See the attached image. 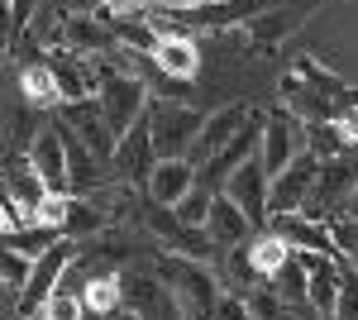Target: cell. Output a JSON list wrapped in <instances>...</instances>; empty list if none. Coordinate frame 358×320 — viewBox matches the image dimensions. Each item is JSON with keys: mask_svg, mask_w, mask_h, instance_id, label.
I'll return each instance as SVG.
<instances>
[{"mask_svg": "<svg viewBox=\"0 0 358 320\" xmlns=\"http://www.w3.org/2000/svg\"><path fill=\"white\" fill-rule=\"evenodd\" d=\"M158 277L167 282V292H172V301H177V311H182V320H215V311H220V277L210 272V263H196V258H182V253H167V258H158V267H153Z\"/></svg>", "mask_w": 358, "mask_h": 320, "instance_id": "cell-1", "label": "cell"}, {"mask_svg": "<svg viewBox=\"0 0 358 320\" xmlns=\"http://www.w3.org/2000/svg\"><path fill=\"white\" fill-rule=\"evenodd\" d=\"M96 101H101V115H106L110 134L124 139V134L148 115V86H143V77L115 72L110 62L101 57V91H96Z\"/></svg>", "mask_w": 358, "mask_h": 320, "instance_id": "cell-2", "label": "cell"}, {"mask_svg": "<svg viewBox=\"0 0 358 320\" xmlns=\"http://www.w3.org/2000/svg\"><path fill=\"white\" fill-rule=\"evenodd\" d=\"M143 120H148V139H153L158 158H192V144L206 125V115L182 101H153Z\"/></svg>", "mask_w": 358, "mask_h": 320, "instance_id": "cell-3", "label": "cell"}, {"mask_svg": "<svg viewBox=\"0 0 358 320\" xmlns=\"http://www.w3.org/2000/svg\"><path fill=\"white\" fill-rule=\"evenodd\" d=\"M306 153V125L296 115H263V144H258V162H263V172L277 177V172H287L292 162Z\"/></svg>", "mask_w": 358, "mask_h": 320, "instance_id": "cell-4", "label": "cell"}, {"mask_svg": "<svg viewBox=\"0 0 358 320\" xmlns=\"http://www.w3.org/2000/svg\"><path fill=\"white\" fill-rule=\"evenodd\" d=\"M354 187H358V162L325 158L320 182H315V191H310V201L301 206V215H306V220L330 225V220H339V211H344V201H349V191H354Z\"/></svg>", "mask_w": 358, "mask_h": 320, "instance_id": "cell-5", "label": "cell"}, {"mask_svg": "<svg viewBox=\"0 0 358 320\" xmlns=\"http://www.w3.org/2000/svg\"><path fill=\"white\" fill-rule=\"evenodd\" d=\"M57 77V91H62V106H77V101H96L101 91V57L72 53V48H48L43 57Z\"/></svg>", "mask_w": 358, "mask_h": 320, "instance_id": "cell-6", "label": "cell"}, {"mask_svg": "<svg viewBox=\"0 0 358 320\" xmlns=\"http://www.w3.org/2000/svg\"><path fill=\"white\" fill-rule=\"evenodd\" d=\"M320 167H325V158H315V153L306 148L287 172H277V177H273V187H268V211H273V215H296L306 201H310L315 182H320Z\"/></svg>", "mask_w": 358, "mask_h": 320, "instance_id": "cell-7", "label": "cell"}, {"mask_svg": "<svg viewBox=\"0 0 358 320\" xmlns=\"http://www.w3.org/2000/svg\"><path fill=\"white\" fill-rule=\"evenodd\" d=\"M72 258H77V244L72 239H57L38 263H34V272H29V287L20 292V311L15 316H34V311H43V301L62 287V277H67V267H72Z\"/></svg>", "mask_w": 358, "mask_h": 320, "instance_id": "cell-8", "label": "cell"}, {"mask_svg": "<svg viewBox=\"0 0 358 320\" xmlns=\"http://www.w3.org/2000/svg\"><path fill=\"white\" fill-rule=\"evenodd\" d=\"M5 191H10V206L20 215V225H43V211H48L53 191L43 187V177L29 167V153L5 162Z\"/></svg>", "mask_w": 358, "mask_h": 320, "instance_id": "cell-9", "label": "cell"}, {"mask_svg": "<svg viewBox=\"0 0 358 320\" xmlns=\"http://www.w3.org/2000/svg\"><path fill=\"white\" fill-rule=\"evenodd\" d=\"M268 187H273V177L263 172V162L248 158L244 167H234V172H229V182H224L220 191L248 215V220H253V225H258V230H263V225L273 220V211H268Z\"/></svg>", "mask_w": 358, "mask_h": 320, "instance_id": "cell-10", "label": "cell"}, {"mask_svg": "<svg viewBox=\"0 0 358 320\" xmlns=\"http://www.w3.org/2000/svg\"><path fill=\"white\" fill-rule=\"evenodd\" d=\"M153 162H158V153H153V139H148V120H138L134 130L115 144V153H110V182L143 187V182H148V172H153Z\"/></svg>", "mask_w": 358, "mask_h": 320, "instance_id": "cell-11", "label": "cell"}, {"mask_svg": "<svg viewBox=\"0 0 358 320\" xmlns=\"http://www.w3.org/2000/svg\"><path fill=\"white\" fill-rule=\"evenodd\" d=\"M29 167L43 177V187L53 196H72V177H67V144H62V130L48 125V130L34 134L29 144Z\"/></svg>", "mask_w": 358, "mask_h": 320, "instance_id": "cell-12", "label": "cell"}, {"mask_svg": "<svg viewBox=\"0 0 358 320\" xmlns=\"http://www.w3.org/2000/svg\"><path fill=\"white\" fill-rule=\"evenodd\" d=\"M201 177H196V162L192 158H158L153 162V172H148V182H143V196H148V206H182V196L196 187Z\"/></svg>", "mask_w": 358, "mask_h": 320, "instance_id": "cell-13", "label": "cell"}, {"mask_svg": "<svg viewBox=\"0 0 358 320\" xmlns=\"http://www.w3.org/2000/svg\"><path fill=\"white\" fill-rule=\"evenodd\" d=\"M248 120H253V110H248L244 101H229V106L210 110V115H206V125H201V134H196V144H192V162L201 167L206 158H215V153H220L224 144L244 130Z\"/></svg>", "mask_w": 358, "mask_h": 320, "instance_id": "cell-14", "label": "cell"}, {"mask_svg": "<svg viewBox=\"0 0 358 320\" xmlns=\"http://www.w3.org/2000/svg\"><path fill=\"white\" fill-rule=\"evenodd\" d=\"M62 130H72L96 158H106V162H110L115 144H120L110 134V125H106V115H101V101H77V106H67L62 110Z\"/></svg>", "mask_w": 358, "mask_h": 320, "instance_id": "cell-15", "label": "cell"}, {"mask_svg": "<svg viewBox=\"0 0 358 320\" xmlns=\"http://www.w3.org/2000/svg\"><path fill=\"white\" fill-rule=\"evenodd\" d=\"M206 235H210L215 249L229 253V249H244V244L258 235V225H253V220H248L224 191H215V201H210V220H206Z\"/></svg>", "mask_w": 358, "mask_h": 320, "instance_id": "cell-16", "label": "cell"}, {"mask_svg": "<svg viewBox=\"0 0 358 320\" xmlns=\"http://www.w3.org/2000/svg\"><path fill=\"white\" fill-rule=\"evenodd\" d=\"M57 48H72V53L86 57H106L115 48V29L96 15H67L57 25Z\"/></svg>", "mask_w": 358, "mask_h": 320, "instance_id": "cell-17", "label": "cell"}, {"mask_svg": "<svg viewBox=\"0 0 358 320\" xmlns=\"http://www.w3.org/2000/svg\"><path fill=\"white\" fill-rule=\"evenodd\" d=\"M315 10V0H282V5H273V10H263V15H253L244 25V39H253V43H277V39H287L296 25H306V15Z\"/></svg>", "mask_w": 358, "mask_h": 320, "instance_id": "cell-18", "label": "cell"}, {"mask_svg": "<svg viewBox=\"0 0 358 320\" xmlns=\"http://www.w3.org/2000/svg\"><path fill=\"white\" fill-rule=\"evenodd\" d=\"M57 130H62V125H57ZM62 144H67V177H72V196H91V191H101L106 182H110L106 158H96V153H91L72 130H62Z\"/></svg>", "mask_w": 358, "mask_h": 320, "instance_id": "cell-19", "label": "cell"}, {"mask_svg": "<svg viewBox=\"0 0 358 320\" xmlns=\"http://www.w3.org/2000/svg\"><path fill=\"white\" fill-rule=\"evenodd\" d=\"M273 230L282 239L292 244V249H310V253H325V258H339V244H334L330 225H320V220H306L301 211L296 215H273Z\"/></svg>", "mask_w": 358, "mask_h": 320, "instance_id": "cell-20", "label": "cell"}, {"mask_svg": "<svg viewBox=\"0 0 358 320\" xmlns=\"http://www.w3.org/2000/svg\"><path fill=\"white\" fill-rule=\"evenodd\" d=\"M153 67L167 72V77H177V81L196 77V72H201V48H196V39H187V34H163L158 48H153Z\"/></svg>", "mask_w": 358, "mask_h": 320, "instance_id": "cell-21", "label": "cell"}, {"mask_svg": "<svg viewBox=\"0 0 358 320\" xmlns=\"http://www.w3.org/2000/svg\"><path fill=\"white\" fill-rule=\"evenodd\" d=\"M106 211L91 201V196H72V206H67V215H62V239L72 244H86V239H101L106 235Z\"/></svg>", "mask_w": 358, "mask_h": 320, "instance_id": "cell-22", "label": "cell"}, {"mask_svg": "<svg viewBox=\"0 0 358 320\" xmlns=\"http://www.w3.org/2000/svg\"><path fill=\"white\" fill-rule=\"evenodd\" d=\"M244 249H248V263H253V272H258L263 282H268L273 272H282V267L292 263V244L282 239L277 230H258V235H253Z\"/></svg>", "mask_w": 358, "mask_h": 320, "instance_id": "cell-23", "label": "cell"}, {"mask_svg": "<svg viewBox=\"0 0 358 320\" xmlns=\"http://www.w3.org/2000/svg\"><path fill=\"white\" fill-rule=\"evenodd\" d=\"M20 96H24L29 110L62 106V91H57L53 67H48V62H24V67H20Z\"/></svg>", "mask_w": 358, "mask_h": 320, "instance_id": "cell-24", "label": "cell"}, {"mask_svg": "<svg viewBox=\"0 0 358 320\" xmlns=\"http://www.w3.org/2000/svg\"><path fill=\"white\" fill-rule=\"evenodd\" d=\"M82 301H86V316H115V311L124 306V282H120V272H106V277L82 282Z\"/></svg>", "mask_w": 358, "mask_h": 320, "instance_id": "cell-25", "label": "cell"}, {"mask_svg": "<svg viewBox=\"0 0 358 320\" xmlns=\"http://www.w3.org/2000/svg\"><path fill=\"white\" fill-rule=\"evenodd\" d=\"M306 282H310V272H306L301 258L292 253V263L282 267V272H273V277H268V292H273L282 306H296V301H306Z\"/></svg>", "mask_w": 358, "mask_h": 320, "instance_id": "cell-26", "label": "cell"}, {"mask_svg": "<svg viewBox=\"0 0 358 320\" xmlns=\"http://www.w3.org/2000/svg\"><path fill=\"white\" fill-rule=\"evenodd\" d=\"M38 320H91L86 316V301H82V292L72 287V282H62L48 301H43V311H38Z\"/></svg>", "mask_w": 358, "mask_h": 320, "instance_id": "cell-27", "label": "cell"}, {"mask_svg": "<svg viewBox=\"0 0 358 320\" xmlns=\"http://www.w3.org/2000/svg\"><path fill=\"white\" fill-rule=\"evenodd\" d=\"M210 201H215V191L196 182V187L182 196V206H172V211H177V220H182L187 230H206V220H210Z\"/></svg>", "mask_w": 358, "mask_h": 320, "instance_id": "cell-28", "label": "cell"}, {"mask_svg": "<svg viewBox=\"0 0 358 320\" xmlns=\"http://www.w3.org/2000/svg\"><path fill=\"white\" fill-rule=\"evenodd\" d=\"M29 272H34V258H24V253H15V249L0 244V287L5 292H24Z\"/></svg>", "mask_w": 358, "mask_h": 320, "instance_id": "cell-29", "label": "cell"}, {"mask_svg": "<svg viewBox=\"0 0 358 320\" xmlns=\"http://www.w3.org/2000/svg\"><path fill=\"white\" fill-rule=\"evenodd\" d=\"M330 235H334V244H339V253H349L354 267H358V225L339 215V220H330Z\"/></svg>", "mask_w": 358, "mask_h": 320, "instance_id": "cell-30", "label": "cell"}, {"mask_svg": "<svg viewBox=\"0 0 358 320\" xmlns=\"http://www.w3.org/2000/svg\"><path fill=\"white\" fill-rule=\"evenodd\" d=\"M334 320H358V272H344V287H339V311Z\"/></svg>", "mask_w": 358, "mask_h": 320, "instance_id": "cell-31", "label": "cell"}, {"mask_svg": "<svg viewBox=\"0 0 358 320\" xmlns=\"http://www.w3.org/2000/svg\"><path fill=\"white\" fill-rule=\"evenodd\" d=\"M215 320H253V311H248V296L224 292V296H220V311H215Z\"/></svg>", "mask_w": 358, "mask_h": 320, "instance_id": "cell-32", "label": "cell"}, {"mask_svg": "<svg viewBox=\"0 0 358 320\" xmlns=\"http://www.w3.org/2000/svg\"><path fill=\"white\" fill-rule=\"evenodd\" d=\"M38 5H43V0H10V10H15V29H20V34H29V29H34Z\"/></svg>", "mask_w": 358, "mask_h": 320, "instance_id": "cell-33", "label": "cell"}, {"mask_svg": "<svg viewBox=\"0 0 358 320\" xmlns=\"http://www.w3.org/2000/svg\"><path fill=\"white\" fill-rule=\"evenodd\" d=\"M20 39V29H15V10H10V0H0V48H10Z\"/></svg>", "mask_w": 358, "mask_h": 320, "instance_id": "cell-34", "label": "cell"}, {"mask_svg": "<svg viewBox=\"0 0 358 320\" xmlns=\"http://www.w3.org/2000/svg\"><path fill=\"white\" fill-rule=\"evenodd\" d=\"M10 230H20V215L10 206V196H0V235H10Z\"/></svg>", "mask_w": 358, "mask_h": 320, "instance_id": "cell-35", "label": "cell"}, {"mask_svg": "<svg viewBox=\"0 0 358 320\" xmlns=\"http://www.w3.org/2000/svg\"><path fill=\"white\" fill-rule=\"evenodd\" d=\"M339 215H344V220H354V225H358V187L349 191V201H344V211H339Z\"/></svg>", "mask_w": 358, "mask_h": 320, "instance_id": "cell-36", "label": "cell"}, {"mask_svg": "<svg viewBox=\"0 0 358 320\" xmlns=\"http://www.w3.org/2000/svg\"><path fill=\"white\" fill-rule=\"evenodd\" d=\"M158 5H167V10H187V5H215V0H158Z\"/></svg>", "mask_w": 358, "mask_h": 320, "instance_id": "cell-37", "label": "cell"}, {"mask_svg": "<svg viewBox=\"0 0 358 320\" xmlns=\"http://www.w3.org/2000/svg\"><path fill=\"white\" fill-rule=\"evenodd\" d=\"M110 320H143V316H138V311H115Z\"/></svg>", "mask_w": 358, "mask_h": 320, "instance_id": "cell-38", "label": "cell"}, {"mask_svg": "<svg viewBox=\"0 0 358 320\" xmlns=\"http://www.w3.org/2000/svg\"><path fill=\"white\" fill-rule=\"evenodd\" d=\"M0 320H15V316H5V311H0Z\"/></svg>", "mask_w": 358, "mask_h": 320, "instance_id": "cell-39", "label": "cell"}]
</instances>
